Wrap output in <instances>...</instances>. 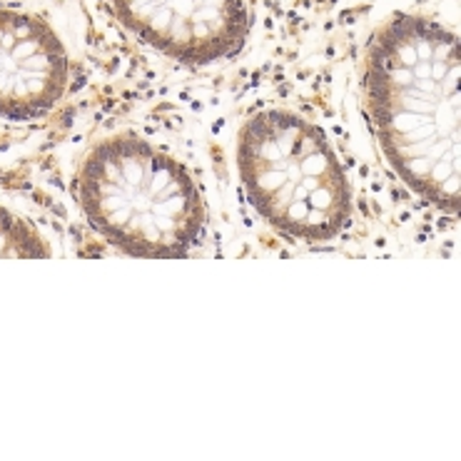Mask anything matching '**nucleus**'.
Listing matches in <instances>:
<instances>
[{
  "mask_svg": "<svg viewBox=\"0 0 461 461\" xmlns=\"http://www.w3.org/2000/svg\"><path fill=\"white\" fill-rule=\"evenodd\" d=\"M369 118L389 165L444 212L459 207V41L439 23L397 15L366 53Z\"/></svg>",
  "mask_w": 461,
  "mask_h": 461,
  "instance_id": "obj_1",
  "label": "nucleus"
},
{
  "mask_svg": "<svg viewBox=\"0 0 461 461\" xmlns=\"http://www.w3.org/2000/svg\"><path fill=\"white\" fill-rule=\"evenodd\" d=\"M77 197L90 225L135 258H183L203 237L193 175L138 135L110 138L87 155Z\"/></svg>",
  "mask_w": 461,
  "mask_h": 461,
  "instance_id": "obj_2",
  "label": "nucleus"
},
{
  "mask_svg": "<svg viewBox=\"0 0 461 461\" xmlns=\"http://www.w3.org/2000/svg\"><path fill=\"white\" fill-rule=\"evenodd\" d=\"M247 197L282 235L330 242L349 225L352 193L330 140L287 110H262L237 140Z\"/></svg>",
  "mask_w": 461,
  "mask_h": 461,
  "instance_id": "obj_3",
  "label": "nucleus"
},
{
  "mask_svg": "<svg viewBox=\"0 0 461 461\" xmlns=\"http://www.w3.org/2000/svg\"><path fill=\"white\" fill-rule=\"evenodd\" d=\"M122 25L183 63H215L245 43V0H113Z\"/></svg>",
  "mask_w": 461,
  "mask_h": 461,
  "instance_id": "obj_4",
  "label": "nucleus"
},
{
  "mask_svg": "<svg viewBox=\"0 0 461 461\" xmlns=\"http://www.w3.org/2000/svg\"><path fill=\"white\" fill-rule=\"evenodd\" d=\"M65 55L41 21L0 11V113L8 118L43 115L60 100Z\"/></svg>",
  "mask_w": 461,
  "mask_h": 461,
  "instance_id": "obj_5",
  "label": "nucleus"
},
{
  "mask_svg": "<svg viewBox=\"0 0 461 461\" xmlns=\"http://www.w3.org/2000/svg\"><path fill=\"white\" fill-rule=\"evenodd\" d=\"M45 255L41 237L0 207V258H38Z\"/></svg>",
  "mask_w": 461,
  "mask_h": 461,
  "instance_id": "obj_6",
  "label": "nucleus"
}]
</instances>
